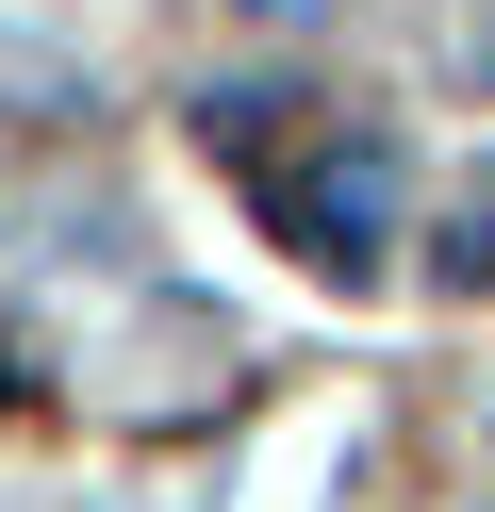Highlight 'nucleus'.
Here are the masks:
<instances>
[{
  "instance_id": "obj_2",
  "label": "nucleus",
  "mask_w": 495,
  "mask_h": 512,
  "mask_svg": "<svg viewBox=\"0 0 495 512\" xmlns=\"http://www.w3.org/2000/svg\"><path fill=\"white\" fill-rule=\"evenodd\" d=\"M446 281H462V298H479V281H495V199H479V215H462V232H446Z\"/></svg>"
},
{
  "instance_id": "obj_1",
  "label": "nucleus",
  "mask_w": 495,
  "mask_h": 512,
  "mask_svg": "<svg viewBox=\"0 0 495 512\" xmlns=\"http://www.w3.org/2000/svg\"><path fill=\"white\" fill-rule=\"evenodd\" d=\"M396 182H413V166H396V133H347L330 166L281 182V248H314L330 281H363V265H380V232H396Z\"/></svg>"
},
{
  "instance_id": "obj_3",
  "label": "nucleus",
  "mask_w": 495,
  "mask_h": 512,
  "mask_svg": "<svg viewBox=\"0 0 495 512\" xmlns=\"http://www.w3.org/2000/svg\"><path fill=\"white\" fill-rule=\"evenodd\" d=\"M0 380H17V364H0Z\"/></svg>"
}]
</instances>
